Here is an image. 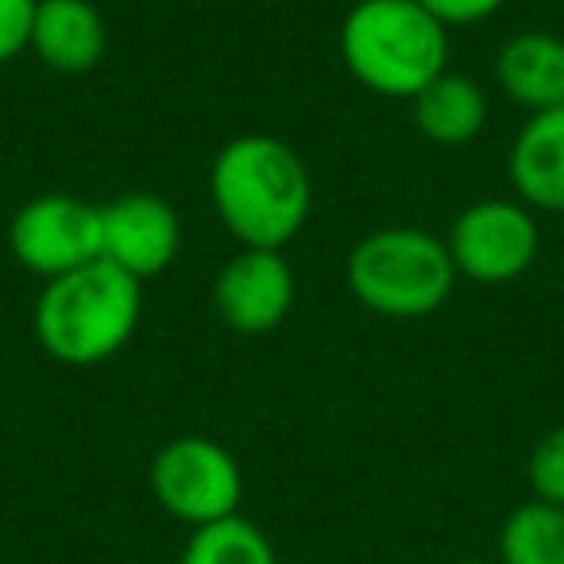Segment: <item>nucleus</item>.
Returning a JSON list of instances; mask_svg holds the SVG:
<instances>
[{"instance_id": "14", "label": "nucleus", "mask_w": 564, "mask_h": 564, "mask_svg": "<svg viewBox=\"0 0 564 564\" xmlns=\"http://www.w3.org/2000/svg\"><path fill=\"white\" fill-rule=\"evenodd\" d=\"M499 564H564V507L530 499L499 533Z\"/></svg>"}, {"instance_id": "3", "label": "nucleus", "mask_w": 564, "mask_h": 564, "mask_svg": "<svg viewBox=\"0 0 564 564\" xmlns=\"http://www.w3.org/2000/svg\"><path fill=\"white\" fill-rule=\"evenodd\" d=\"M340 58L364 89L414 101L448 70V28L417 0H360L340 24Z\"/></svg>"}, {"instance_id": "2", "label": "nucleus", "mask_w": 564, "mask_h": 564, "mask_svg": "<svg viewBox=\"0 0 564 564\" xmlns=\"http://www.w3.org/2000/svg\"><path fill=\"white\" fill-rule=\"evenodd\" d=\"M143 317V282L105 259L43 282L35 302V340L66 368L105 364L135 337Z\"/></svg>"}, {"instance_id": "13", "label": "nucleus", "mask_w": 564, "mask_h": 564, "mask_svg": "<svg viewBox=\"0 0 564 564\" xmlns=\"http://www.w3.org/2000/svg\"><path fill=\"white\" fill-rule=\"evenodd\" d=\"M414 124L437 148L471 143L487 124V94L479 82L445 70L414 97Z\"/></svg>"}, {"instance_id": "19", "label": "nucleus", "mask_w": 564, "mask_h": 564, "mask_svg": "<svg viewBox=\"0 0 564 564\" xmlns=\"http://www.w3.org/2000/svg\"><path fill=\"white\" fill-rule=\"evenodd\" d=\"M456 564H495V561H456Z\"/></svg>"}, {"instance_id": "8", "label": "nucleus", "mask_w": 564, "mask_h": 564, "mask_svg": "<svg viewBox=\"0 0 564 564\" xmlns=\"http://www.w3.org/2000/svg\"><path fill=\"white\" fill-rule=\"evenodd\" d=\"M299 299L291 259L274 248H240L213 279V310L240 337L279 329Z\"/></svg>"}, {"instance_id": "7", "label": "nucleus", "mask_w": 564, "mask_h": 564, "mask_svg": "<svg viewBox=\"0 0 564 564\" xmlns=\"http://www.w3.org/2000/svg\"><path fill=\"white\" fill-rule=\"evenodd\" d=\"M12 256L43 282L101 259V205L74 194H40L9 225Z\"/></svg>"}, {"instance_id": "16", "label": "nucleus", "mask_w": 564, "mask_h": 564, "mask_svg": "<svg viewBox=\"0 0 564 564\" xmlns=\"http://www.w3.org/2000/svg\"><path fill=\"white\" fill-rule=\"evenodd\" d=\"M525 476H530L533 499L564 507V425L549 430L545 437L533 445Z\"/></svg>"}, {"instance_id": "10", "label": "nucleus", "mask_w": 564, "mask_h": 564, "mask_svg": "<svg viewBox=\"0 0 564 564\" xmlns=\"http://www.w3.org/2000/svg\"><path fill=\"white\" fill-rule=\"evenodd\" d=\"M28 51L55 74H89L109 51V24L94 0H40Z\"/></svg>"}, {"instance_id": "1", "label": "nucleus", "mask_w": 564, "mask_h": 564, "mask_svg": "<svg viewBox=\"0 0 564 564\" xmlns=\"http://www.w3.org/2000/svg\"><path fill=\"white\" fill-rule=\"evenodd\" d=\"M209 202L240 248L282 251L314 213V178L286 140L248 132L228 140L213 159Z\"/></svg>"}, {"instance_id": "12", "label": "nucleus", "mask_w": 564, "mask_h": 564, "mask_svg": "<svg viewBox=\"0 0 564 564\" xmlns=\"http://www.w3.org/2000/svg\"><path fill=\"white\" fill-rule=\"evenodd\" d=\"M499 89L525 112L564 105V40L553 32H518L495 58Z\"/></svg>"}, {"instance_id": "5", "label": "nucleus", "mask_w": 564, "mask_h": 564, "mask_svg": "<svg viewBox=\"0 0 564 564\" xmlns=\"http://www.w3.org/2000/svg\"><path fill=\"white\" fill-rule=\"evenodd\" d=\"M151 495L171 518L209 525L240 514L243 471L236 456L213 437H174L151 460Z\"/></svg>"}, {"instance_id": "6", "label": "nucleus", "mask_w": 564, "mask_h": 564, "mask_svg": "<svg viewBox=\"0 0 564 564\" xmlns=\"http://www.w3.org/2000/svg\"><path fill=\"white\" fill-rule=\"evenodd\" d=\"M448 256L460 279L479 286H507L533 267L541 248V228L530 205L487 197L453 220L445 236Z\"/></svg>"}, {"instance_id": "17", "label": "nucleus", "mask_w": 564, "mask_h": 564, "mask_svg": "<svg viewBox=\"0 0 564 564\" xmlns=\"http://www.w3.org/2000/svg\"><path fill=\"white\" fill-rule=\"evenodd\" d=\"M40 0H0V66L32 47V28Z\"/></svg>"}, {"instance_id": "9", "label": "nucleus", "mask_w": 564, "mask_h": 564, "mask_svg": "<svg viewBox=\"0 0 564 564\" xmlns=\"http://www.w3.org/2000/svg\"><path fill=\"white\" fill-rule=\"evenodd\" d=\"M182 220L174 205L148 189H132L101 205V259L135 282L159 279L178 259Z\"/></svg>"}, {"instance_id": "4", "label": "nucleus", "mask_w": 564, "mask_h": 564, "mask_svg": "<svg viewBox=\"0 0 564 564\" xmlns=\"http://www.w3.org/2000/svg\"><path fill=\"white\" fill-rule=\"evenodd\" d=\"M448 243L425 228L394 225L356 240L348 256V291L364 310L394 322L437 314L456 286Z\"/></svg>"}, {"instance_id": "15", "label": "nucleus", "mask_w": 564, "mask_h": 564, "mask_svg": "<svg viewBox=\"0 0 564 564\" xmlns=\"http://www.w3.org/2000/svg\"><path fill=\"white\" fill-rule=\"evenodd\" d=\"M178 564H279L267 533L256 522L232 514L220 522L197 525L186 541Z\"/></svg>"}, {"instance_id": "18", "label": "nucleus", "mask_w": 564, "mask_h": 564, "mask_svg": "<svg viewBox=\"0 0 564 564\" xmlns=\"http://www.w3.org/2000/svg\"><path fill=\"white\" fill-rule=\"evenodd\" d=\"M430 17H437L445 28H464L479 24V20L495 17V12L507 4V0H417Z\"/></svg>"}, {"instance_id": "11", "label": "nucleus", "mask_w": 564, "mask_h": 564, "mask_svg": "<svg viewBox=\"0 0 564 564\" xmlns=\"http://www.w3.org/2000/svg\"><path fill=\"white\" fill-rule=\"evenodd\" d=\"M507 171L522 205L541 213H564V105L533 112L518 128Z\"/></svg>"}]
</instances>
